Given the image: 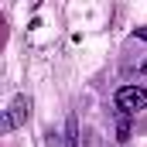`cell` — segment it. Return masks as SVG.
I'll list each match as a JSON object with an SVG mask.
<instances>
[{
    "label": "cell",
    "mask_w": 147,
    "mask_h": 147,
    "mask_svg": "<svg viewBox=\"0 0 147 147\" xmlns=\"http://www.w3.org/2000/svg\"><path fill=\"white\" fill-rule=\"evenodd\" d=\"M140 110H147V89L144 86H120L116 89V113L134 116Z\"/></svg>",
    "instance_id": "obj_1"
},
{
    "label": "cell",
    "mask_w": 147,
    "mask_h": 147,
    "mask_svg": "<svg viewBox=\"0 0 147 147\" xmlns=\"http://www.w3.org/2000/svg\"><path fill=\"white\" fill-rule=\"evenodd\" d=\"M24 120H28V99H24V96H14L10 110H7V116H3V134L17 130V127H21Z\"/></svg>",
    "instance_id": "obj_2"
},
{
    "label": "cell",
    "mask_w": 147,
    "mask_h": 147,
    "mask_svg": "<svg viewBox=\"0 0 147 147\" xmlns=\"http://www.w3.org/2000/svg\"><path fill=\"white\" fill-rule=\"evenodd\" d=\"M69 147H75V120H69Z\"/></svg>",
    "instance_id": "obj_3"
},
{
    "label": "cell",
    "mask_w": 147,
    "mask_h": 147,
    "mask_svg": "<svg viewBox=\"0 0 147 147\" xmlns=\"http://www.w3.org/2000/svg\"><path fill=\"white\" fill-rule=\"evenodd\" d=\"M134 34L140 38V41H147V28H137V31H134Z\"/></svg>",
    "instance_id": "obj_4"
},
{
    "label": "cell",
    "mask_w": 147,
    "mask_h": 147,
    "mask_svg": "<svg viewBox=\"0 0 147 147\" xmlns=\"http://www.w3.org/2000/svg\"><path fill=\"white\" fill-rule=\"evenodd\" d=\"M140 72H144V75H147V58H144V65H140Z\"/></svg>",
    "instance_id": "obj_5"
}]
</instances>
